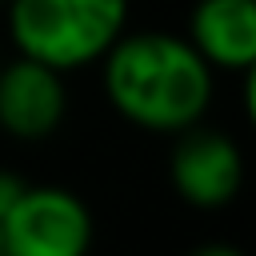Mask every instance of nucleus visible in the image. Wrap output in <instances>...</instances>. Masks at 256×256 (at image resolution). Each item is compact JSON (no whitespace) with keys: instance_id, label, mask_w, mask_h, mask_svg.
I'll list each match as a JSON object with an SVG mask.
<instances>
[{"instance_id":"f257e3e1","label":"nucleus","mask_w":256,"mask_h":256,"mask_svg":"<svg viewBox=\"0 0 256 256\" xmlns=\"http://www.w3.org/2000/svg\"><path fill=\"white\" fill-rule=\"evenodd\" d=\"M104 60V92L112 108L148 132H184L200 124L212 100V68L172 32H120Z\"/></svg>"},{"instance_id":"f03ea898","label":"nucleus","mask_w":256,"mask_h":256,"mask_svg":"<svg viewBox=\"0 0 256 256\" xmlns=\"http://www.w3.org/2000/svg\"><path fill=\"white\" fill-rule=\"evenodd\" d=\"M124 24L128 0H8L16 48L60 72L100 60Z\"/></svg>"},{"instance_id":"7ed1b4c3","label":"nucleus","mask_w":256,"mask_h":256,"mask_svg":"<svg viewBox=\"0 0 256 256\" xmlns=\"http://www.w3.org/2000/svg\"><path fill=\"white\" fill-rule=\"evenodd\" d=\"M92 212L56 184H28L0 216V256H88Z\"/></svg>"},{"instance_id":"20e7f679","label":"nucleus","mask_w":256,"mask_h":256,"mask_svg":"<svg viewBox=\"0 0 256 256\" xmlns=\"http://www.w3.org/2000/svg\"><path fill=\"white\" fill-rule=\"evenodd\" d=\"M68 112V88L64 72L36 60L16 56L0 60V128L16 140H44L60 128Z\"/></svg>"},{"instance_id":"39448f33","label":"nucleus","mask_w":256,"mask_h":256,"mask_svg":"<svg viewBox=\"0 0 256 256\" xmlns=\"http://www.w3.org/2000/svg\"><path fill=\"white\" fill-rule=\"evenodd\" d=\"M168 172L180 200L196 208H224L228 200H236L244 184V156L236 140H228L224 132H204L192 124L176 140Z\"/></svg>"},{"instance_id":"423d86ee","label":"nucleus","mask_w":256,"mask_h":256,"mask_svg":"<svg viewBox=\"0 0 256 256\" xmlns=\"http://www.w3.org/2000/svg\"><path fill=\"white\" fill-rule=\"evenodd\" d=\"M188 44L208 60V68L252 72L256 0H200L188 20Z\"/></svg>"},{"instance_id":"0eeeda50","label":"nucleus","mask_w":256,"mask_h":256,"mask_svg":"<svg viewBox=\"0 0 256 256\" xmlns=\"http://www.w3.org/2000/svg\"><path fill=\"white\" fill-rule=\"evenodd\" d=\"M24 188H28V184H24L16 172H0V216L20 200V192H24Z\"/></svg>"},{"instance_id":"6e6552de","label":"nucleus","mask_w":256,"mask_h":256,"mask_svg":"<svg viewBox=\"0 0 256 256\" xmlns=\"http://www.w3.org/2000/svg\"><path fill=\"white\" fill-rule=\"evenodd\" d=\"M188 256H244L236 244H200L196 252H188Z\"/></svg>"},{"instance_id":"1a4fd4ad","label":"nucleus","mask_w":256,"mask_h":256,"mask_svg":"<svg viewBox=\"0 0 256 256\" xmlns=\"http://www.w3.org/2000/svg\"><path fill=\"white\" fill-rule=\"evenodd\" d=\"M0 4H8V0H0Z\"/></svg>"}]
</instances>
